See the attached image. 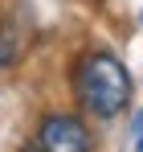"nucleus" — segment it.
<instances>
[{"instance_id": "f257e3e1", "label": "nucleus", "mask_w": 143, "mask_h": 152, "mask_svg": "<svg viewBox=\"0 0 143 152\" xmlns=\"http://www.w3.org/2000/svg\"><path fill=\"white\" fill-rule=\"evenodd\" d=\"M74 99L94 119H119L131 103V74L110 50H90L78 58L70 74Z\"/></svg>"}, {"instance_id": "f03ea898", "label": "nucleus", "mask_w": 143, "mask_h": 152, "mask_svg": "<svg viewBox=\"0 0 143 152\" xmlns=\"http://www.w3.org/2000/svg\"><path fill=\"white\" fill-rule=\"evenodd\" d=\"M37 148L45 152H94V136L74 111H45L37 124Z\"/></svg>"}, {"instance_id": "7ed1b4c3", "label": "nucleus", "mask_w": 143, "mask_h": 152, "mask_svg": "<svg viewBox=\"0 0 143 152\" xmlns=\"http://www.w3.org/2000/svg\"><path fill=\"white\" fill-rule=\"evenodd\" d=\"M25 50V29L17 21H0V70L4 66H12Z\"/></svg>"}, {"instance_id": "20e7f679", "label": "nucleus", "mask_w": 143, "mask_h": 152, "mask_svg": "<svg viewBox=\"0 0 143 152\" xmlns=\"http://www.w3.org/2000/svg\"><path fill=\"white\" fill-rule=\"evenodd\" d=\"M21 152H45V148H37V144H25V148Z\"/></svg>"}, {"instance_id": "39448f33", "label": "nucleus", "mask_w": 143, "mask_h": 152, "mask_svg": "<svg viewBox=\"0 0 143 152\" xmlns=\"http://www.w3.org/2000/svg\"><path fill=\"white\" fill-rule=\"evenodd\" d=\"M139 152H143V140H139Z\"/></svg>"}]
</instances>
